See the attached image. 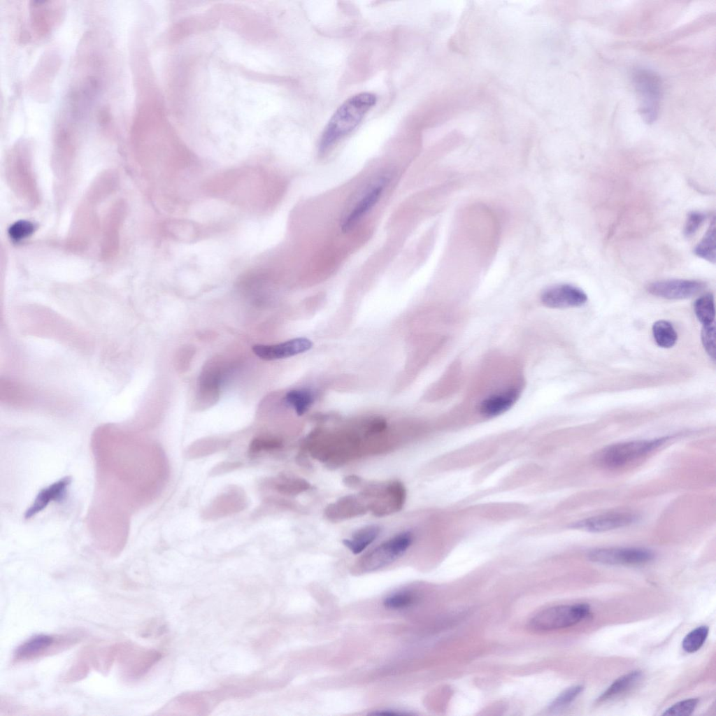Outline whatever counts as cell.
I'll use <instances>...</instances> for the list:
<instances>
[{
	"label": "cell",
	"instance_id": "6da1fadb",
	"mask_svg": "<svg viewBox=\"0 0 716 716\" xmlns=\"http://www.w3.org/2000/svg\"><path fill=\"white\" fill-rule=\"evenodd\" d=\"M376 102L375 94L371 92H361L345 100L334 112L324 129L319 143L320 153L327 152L351 133Z\"/></svg>",
	"mask_w": 716,
	"mask_h": 716
},
{
	"label": "cell",
	"instance_id": "7a4b0ae2",
	"mask_svg": "<svg viewBox=\"0 0 716 716\" xmlns=\"http://www.w3.org/2000/svg\"><path fill=\"white\" fill-rule=\"evenodd\" d=\"M669 439V436H664L617 443L599 450L595 455V460L599 466L606 468H621L652 452Z\"/></svg>",
	"mask_w": 716,
	"mask_h": 716
},
{
	"label": "cell",
	"instance_id": "3957f363",
	"mask_svg": "<svg viewBox=\"0 0 716 716\" xmlns=\"http://www.w3.org/2000/svg\"><path fill=\"white\" fill-rule=\"evenodd\" d=\"M638 95L639 113L643 121L653 124L658 118L662 96V82L659 74L647 68H637L632 74Z\"/></svg>",
	"mask_w": 716,
	"mask_h": 716
},
{
	"label": "cell",
	"instance_id": "277c9868",
	"mask_svg": "<svg viewBox=\"0 0 716 716\" xmlns=\"http://www.w3.org/2000/svg\"><path fill=\"white\" fill-rule=\"evenodd\" d=\"M589 613L587 603L556 606L538 612L529 620L528 626L537 632L564 629L581 622Z\"/></svg>",
	"mask_w": 716,
	"mask_h": 716
},
{
	"label": "cell",
	"instance_id": "5b68a950",
	"mask_svg": "<svg viewBox=\"0 0 716 716\" xmlns=\"http://www.w3.org/2000/svg\"><path fill=\"white\" fill-rule=\"evenodd\" d=\"M413 541L410 531L396 534L364 555L358 562V568L371 572L387 566L403 555Z\"/></svg>",
	"mask_w": 716,
	"mask_h": 716
},
{
	"label": "cell",
	"instance_id": "8992f818",
	"mask_svg": "<svg viewBox=\"0 0 716 716\" xmlns=\"http://www.w3.org/2000/svg\"><path fill=\"white\" fill-rule=\"evenodd\" d=\"M80 636L76 635L38 634L20 644L13 656L14 663L34 660L76 644Z\"/></svg>",
	"mask_w": 716,
	"mask_h": 716
},
{
	"label": "cell",
	"instance_id": "52a82bcc",
	"mask_svg": "<svg viewBox=\"0 0 716 716\" xmlns=\"http://www.w3.org/2000/svg\"><path fill=\"white\" fill-rule=\"evenodd\" d=\"M390 180L389 173H382L366 185L354 199L341 220L343 232L352 229L380 199Z\"/></svg>",
	"mask_w": 716,
	"mask_h": 716
},
{
	"label": "cell",
	"instance_id": "ba28073f",
	"mask_svg": "<svg viewBox=\"0 0 716 716\" xmlns=\"http://www.w3.org/2000/svg\"><path fill=\"white\" fill-rule=\"evenodd\" d=\"M654 557V552L645 547H602L589 551V560L606 565H638Z\"/></svg>",
	"mask_w": 716,
	"mask_h": 716
},
{
	"label": "cell",
	"instance_id": "9c48e42d",
	"mask_svg": "<svg viewBox=\"0 0 716 716\" xmlns=\"http://www.w3.org/2000/svg\"><path fill=\"white\" fill-rule=\"evenodd\" d=\"M406 500V489L399 480L380 483L373 500L368 503V511L375 517H385L400 511Z\"/></svg>",
	"mask_w": 716,
	"mask_h": 716
},
{
	"label": "cell",
	"instance_id": "30bf717a",
	"mask_svg": "<svg viewBox=\"0 0 716 716\" xmlns=\"http://www.w3.org/2000/svg\"><path fill=\"white\" fill-rule=\"evenodd\" d=\"M116 659L120 661L123 675L131 680L143 675L158 659V654L139 650L128 643H121L117 644Z\"/></svg>",
	"mask_w": 716,
	"mask_h": 716
},
{
	"label": "cell",
	"instance_id": "8fae6325",
	"mask_svg": "<svg viewBox=\"0 0 716 716\" xmlns=\"http://www.w3.org/2000/svg\"><path fill=\"white\" fill-rule=\"evenodd\" d=\"M637 513L626 510L606 512L573 523L572 528L589 532H603L622 528L636 522Z\"/></svg>",
	"mask_w": 716,
	"mask_h": 716
},
{
	"label": "cell",
	"instance_id": "7c38bea8",
	"mask_svg": "<svg viewBox=\"0 0 716 716\" xmlns=\"http://www.w3.org/2000/svg\"><path fill=\"white\" fill-rule=\"evenodd\" d=\"M706 283L697 280L671 279L653 282L647 286L651 294L667 299H684L701 292Z\"/></svg>",
	"mask_w": 716,
	"mask_h": 716
},
{
	"label": "cell",
	"instance_id": "4fadbf2b",
	"mask_svg": "<svg viewBox=\"0 0 716 716\" xmlns=\"http://www.w3.org/2000/svg\"><path fill=\"white\" fill-rule=\"evenodd\" d=\"M541 301L547 307L564 308L585 304L587 296L583 290L568 284L556 285L545 289L541 294Z\"/></svg>",
	"mask_w": 716,
	"mask_h": 716
},
{
	"label": "cell",
	"instance_id": "5bb4252c",
	"mask_svg": "<svg viewBox=\"0 0 716 716\" xmlns=\"http://www.w3.org/2000/svg\"><path fill=\"white\" fill-rule=\"evenodd\" d=\"M312 342L306 338H296L274 345H255L253 352L260 359L271 361L284 359L304 352L312 348Z\"/></svg>",
	"mask_w": 716,
	"mask_h": 716
},
{
	"label": "cell",
	"instance_id": "9a60e30c",
	"mask_svg": "<svg viewBox=\"0 0 716 716\" xmlns=\"http://www.w3.org/2000/svg\"><path fill=\"white\" fill-rule=\"evenodd\" d=\"M368 511L367 501L359 494L345 495L325 508V517L332 522H339L366 514Z\"/></svg>",
	"mask_w": 716,
	"mask_h": 716
},
{
	"label": "cell",
	"instance_id": "2e32d148",
	"mask_svg": "<svg viewBox=\"0 0 716 716\" xmlns=\"http://www.w3.org/2000/svg\"><path fill=\"white\" fill-rule=\"evenodd\" d=\"M519 395L520 391L517 388H509L493 394L482 401L480 411L487 417L499 415L515 403Z\"/></svg>",
	"mask_w": 716,
	"mask_h": 716
},
{
	"label": "cell",
	"instance_id": "e0dca14e",
	"mask_svg": "<svg viewBox=\"0 0 716 716\" xmlns=\"http://www.w3.org/2000/svg\"><path fill=\"white\" fill-rule=\"evenodd\" d=\"M70 482L71 478L64 477L41 489L33 503L26 510L25 518L29 519L36 515L43 510L50 502L62 499Z\"/></svg>",
	"mask_w": 716,
	"mask_h": 716
},
{
	"label": "cell",
	"instance_id": "ac0fdd59",
	"mask_svg": "<svg viewBox=\"0 0 716 716\" xmlns=\"http://www.w3.org/2000/svg\"><path fill=\"white\" fill-rule=\"evenodd\" d=\"M381 527L378 524H369L356 530L350 538L343 540V545L352 553L357 554L364 551L380 535Z\"/></svg>",
	"mask_w": 716,
	"mask_h": 716
},
{
	"label": "cell",
	"instance_id": "d6986e66",
	"mask_svg": "<svg viewBox=\"0 0 716 716\" xmlns=\"http://www.w3.org/2000/svg\"><path fill=\"white\" fill-rule=\"evenodd\" d=\"M640 671H633L616 679L596 699L602 703L617 697L634 687L642 678Z\"/></svg>",
	"mask_w": 716,
	"mask_h": 716
},
{
	"label": "cell",
	"instance_id": "ffe728a7",
	"mask_svg": "<svg viewBox=\"0 0 716 716\" xmlns=\"http://www.w3.org/2000/svg\"><path fill=\"white\" fill-rule=\"evenodd\" d=\"M696 256L712 263H715V220L713 219L702 240L694 248Z\"/></svg>",
	"mask_w": 716,
	"mask_h": 716
},
{
	"label": "cell",
	"instance_id": "44dd1931",
	"mask_svg": "<svg viewBox=\"0 0 716 716\" xmlns=\"http://www.w3.org/2000/svg\"><path fill=\"white\" fill-rule=\"evenodd\" d=\"M652 334L657 344L665 348L675 345L678 335L672 324L666 320H659L652 326Z\"/></svg>",
	"mask_w": 716,
	"mask_h": 716
},
{
	"label": "cell",
	"instance_id": "7402d4cb",
	"mask_svg": "<svg viewBox=\"0 0 716 716\" xmlns=\"http://www.w3.org/2000/svg\"><path fill=\"white\" fill-rule=\"evenodd\" d=\"M694 309L696 317L703 325L714 322L715 310L714 296L712 294L708 293L697 299L694 303Z\"/></svg>",
	"mask_w": 716,
	"mask_h": 716
},
{
	"label": "cell",
	"instance_id": "603a6c76",
	"mask_svg": "<svg viewBox=\"0 0 716 716\" xmlns=\"http://www.w3.org/2000/svg\"><path fill=\"white\" fill-rule=\"evenodd\" d=\"M285 402L292 406L299 415H303L313 402V394L306 389H294L285 396Z\"/></svg>",
	"mask_w": 716,
	"mask_h": 716
},
{
	"label": "cell",
	"instance_id": "cb8c5ba5",
	"mask_svg": "<svg viewBox=\"0 0 716 716\" xmlns=\"http://www.w3.org/2000/svg\"><path fill=\"white\" fill-rule=\"evenodd\" d=\"M26 389L17 382L5 380L1 383V396L6 402L17 405L27 401Z\"/></svg>",
	"mask_w": 716,
	"mask_h": 716
},
{
	"label": "cell",
	"instance_id": "d4e9b609",
	"mask_svg": "<svg viewBox=\"0 0 716 716\" xmlns=\"http://www.w3.org/2000/svg\"><path fill=\"white\" fill-rule=\"evenodd\" d=\"M709 629L707 626H700L691 631L682 642V649L689 653L695 652L704 644L708 635Z\"/></svg>",
	"mask_w": 716,
	"mask_h": 716
},
{
	"label": "cell",
	"instance_id": "484cf974",
	"mask_svg": "<svg viewBox=\"0 0 716 716\" xmlns=\"http://www.w3.org/2000/svg\"><path fill=\"white\" fill-rule=\"evenodd\" d=\"M310 484L301 478H285L276 487L278 492L285 495H296L310 488Z\"/></svg>",
	"mask_w": 716,
	"mask_h": 716
},
{
	"label": "cell",
	"instance_id": "4316f807",
	"mask_svg": "<svg viewBox=\"0 0 716 716\" xmlns=\"http://www.w3.org/2000/svg\"><path fill=\"white\" fill-rule=\"evenodd\" d=\"M584 687L582 685L572 686L562 692L550 705V710L558 712L567 708L580 694Z\"/></svg>",
	"mask_w": 716,
	"mask_h": 716
},
{
	"label": "cell",
	"instance_id": "83f0119b",
	"mask_svg": "<svg viewBox=\"0 0 716 716\" xmlns=\"http://www.w3.org/2000/svg\"><path fill=\"white\" fill-rule=\"evenodd\" d=\"M699 699L696 698L687 699L679 701L672 706L668 708L663 713V715L685 716L690 715L696 709Z\"/></svg>",
	"mask_w": 716,
	"mask_h": 716
},
{
	"label": "cell",
	"instance_id": "f1b7e54d",
	"mask_svg": "<svg viewBox=\"0 0 716 716\" xmlns=\"http://www.w3.org/2000/svg\"><path fill=\"white\" fill-rule=\"evenodd\" d=\"M414 601L413 595L406 591L394 593L385 599V606L390 609H401L409 606Z\"/></svg>",
	"mask_w": 716,
	"mask_h": 716
},
{
	"label": "cell",
	"instance_id": "f546056e",
	"mask_svg": "<svg viewBox=\"0 0 716 716\" xmlns=\"http://www.w3.org/2000/svg\"><path fill=\"white\" fill-rule=\"evenodd\" d=\"M34 231V225L27 220H19L13 224L9 229L8 234L15 241H21L29 237Z\"/></svg>",
	"mask_w": 716,
	"mask_h": 716
},
{
	"label": "cell",
	"instance_id": "4dcf8cb0",
	"mask_svg": "<svg viewBox=\"0 0 716 716\" xmlns=\"http://www.w3.org/2000/svg\"><path fill=\"white\" fill-rule=\"evenodd\" d=\"M701 341L703 345L709 355V356L713 359H715V322L703 325L701 331Z\"/></svg>",
	"mask_w": 716,
	"mask_h": 716
},
{
	"label": "cell",
	"instance_id": "1f68e13d",
	"mask_svg": "<svg viewBox=\"0 0 716 716\" xmlns=\"http://www.w3.org/2000/svg\"><path fill=\"white\" fill-rule=\"evenodd\" d=\"M706 219V214L693 211L691 212L687 217L685 227H684V235L687 238L692 237L698 231L700 227L703 224Z\"/></svg>",
	"mask_w": 716,
	"mask_h": 716
},
{
	"label": "cell",
	"instance_id": "d6a6232c",
	"mask_svg": "<svg viewBox=\"0 0 716 716\" xmlns=\"http://www.w3.org/2000/svg\"><path fill=\"white\" fill-rule=\"evenodd\" d=\"M282 446V442L276 438H256L250 444L249 450L252 453H257L262 450L279 449Z\"/></svg>",
	"mask_w": 716,
	"mask_h": 716
},
{
	"label": "cell",
	"instance_id": "836d02e7",
	"mask_svg": "<svg viewBox=\"0 0 716 716\" xmlns=\"http://www.w3.org/2000/svg\"><path fill=\"white\" fill-rule=\"evenodd\" d=\"M343 482L348 487L357 488L364 485V480L357 475H348L343 478Z\"/></svg>",
	"mask_w": 716,
	"mask_h": 716
},
{
	"label": "cell",
	"instance_id": "e575fe53",
	"mask_svg": "<svg viewBox=\"0 0 716 716\" xmlns=\"http://www.w3.org/2000/svg\"><path fill=\"white\" fill-rule=\"evenodd\" d=\"M385 427H386V423H385V421H383L382 420H373L370 424V425H369V427L368 428V433H369L371 434H375V433L381 432L382 431H383L385 429Z\"/></svg>",
	"mask_w": 716,
	"mask_h": 716
}]
</instances>
